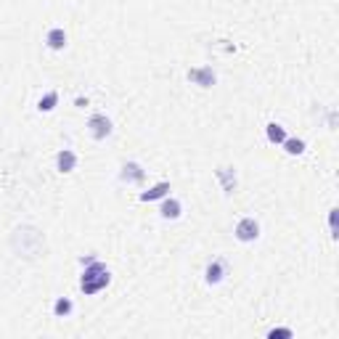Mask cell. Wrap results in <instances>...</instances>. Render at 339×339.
<instances>
[{
  "instance_id": "cell-7",
  "label": "cell",
  "mask_w": 339,
  "mask_h": 339,
  "mask_svg": "<svg viewBox=\"0 0 339 339\" xmlns=\"http://www.w3.org/2000/svg\"><path fill=\"white\" fill-rule=\"evenodd\" d=\"M45 43H48V48H50V50H61V48L66 45V32L56 27V30H50V32H48Z\"/></svg>"
},
{
  "instance_id": "cell-9",
  "label": "cell",
  "mask_w": 339,
  "mask_h": 339,
  "mask_svg": "<svg viewBox=\"0 0 339 339\" xmlns=\"http://www.w3.org/2000/svg\"><path fill=\"white\" fill-rule=\"evenodd\" d=\"M162 218H167V220L180 218V201L178 199H167L165 204H162Z\"/></svg>"
},
{
  "instance_id": "cell-8",
  "label": "cell",
  "mask_w": 339,
  "mask_h": 339,
  "mask_svg": "<svg viewBox=\"0 0 339 339\" xmlns=\"http://www.w3.org/2000/svg\"><path fill=\"white\" fill-rule=\"evenodd\" d=\"M56 162H59V170H61V172H72V170H74V165H77V154H74V151H69V148H64V151L59 154V159H56Z\"/></svg>"
},
{
  "instance_id": "cell-1",
  "label": "cell",
  "mask_w": 339,
  "mask_h": 339,
  "mask_svg": "<svg viewBox=\"0 0 339 339\" xmlns=\"http://www.w3.org/2000/svg\"><path fill=\"white\" fill-rule=\"evenodd\" d=\"M109 270H106V265H101L98 260H88V270H85V276L83 281H80V286H83L85 294H96L101 292L103 286H109Z\"/></svg>"
},
{
  "instance_id": "cell-14",
  "label": "cell",
  "mask_w": 339,
  "mask_h": 339,
  "mask_svg": "<svg viewBox=\"0 0 339 339\" xmlns=\"http://www.w3.org/2000/svg\"><path fill=\"white\" fill-rule=\"evenodd\" d=\"M53 313H56L59 318H64V316H69V313H72V302H69V300H66V297H61V300H59L56 305H53Z\"/></svg>"
},
{
  "instance_id": "cell-13",
  "label": "cell",
  "mask_w": 339,
  "mask_h": 339,
  "mask_svg": "<svg viewBox=\"0 0 339 339\" xmlns=\"http://www.w3.org/2000/svg\"><path fill=\"white\" fill-rule=\"evenodd\" d=\"M220 178H223V186H225V194H233V188H236V178H233V175H230V170L228 167H223L220 172Z\"/></svg>"
},
{
  "instance_id": "cell-11",
  "label": "cell",
  "mask_w": 339,
  "mask_h": 339,
  "mask_svg": "<svg viewBox=\"0 0 339 339\" xmlns=\"http://www.w3.org/2000/svg\"><path fill=\"white\" fill-rule=\"evenodd\" d=\"M283 138H286L283 127L276 125V122H270V125H268V141H270V143H283Z\"/></svg>"
},
{
  "instance_id": "cell-15",
  "label": "cell",
  "mask_w": 339,
  "mask_h": 339,
  "mask_svg": "<svg viewBox=\"0 0 339 339\" xmlns=\"http://www.w3.org/2000/svg\"><path fill=\"white\" fill-rule=\"evenodd\" d=\"M59 101V93H45L43 98H40V112H50L53 106Z\"/></svg>"
},
{
  "instance_id": "cell-16",
  "label": "cell",
  "mask_w": 339,
  "mask_h": 339,
  "mask_svg": "<svg viewBox=\"0 0 339 339\" xmlns=\"http://www.w3.org/2000/svg\"><path fill=\"white\" fill-rule=\"evenodd\" d=\"M270 336H292V331L289 329H273V331H270Z\"/></svg>"
},
{
  "instance_id": "cell-4",
  "label": "cell",
  "mask_w": 339,
  "mask_h": 339,
  "mask_svg": "<svg viewBox=\"0 0 339 339\" xmlns=\"http://www.w3.org/2000/svg\"><path fill=\"white\" fill-rule=\"evenodd\" d=\"M188 80L199 83L201 88H210V85L215 83V74H212L210 66H204V69H191V72H188Z\"/></svg>"
},
{
  "instance_id": "cell-12",
  "label": "cell",
  "mask_w": 339,
  "mask_h": 339,
  "mask_svg": "<svg viewBox=\"0 0 339 339\" xmlns=\"http://www.w3.org/2000/svg\"><path fill=\"white\" fill-rule=\"evenodd\" d=\"M283 146H286L289 154H302L305 151V141H300V138H283Z\"/></svg>"
},
{
  "instance_id": "cell-6",
  "label": "cell",
  "mask_w": 339,
  "mask_h": 339,
  "mask_svg": "<svg viewBox=\"0 0 339 339\" xmlns=\"http://www.w3.org/2000/svg\"><path fill=\"white\" fill-rule=\"evenodd\" d=\"M122 180H130V183H141L143 180V170L138 162H127L125 167H122Z\"/></svg>"
},
{
  "instance_id": "cell-10",
  "label": "cell",
  "mask_w": 339,
  "mask_h": 339,
  "mask_svg": "<svg viewBox=\"0 0 339 339\" xmlns=\"http://www.w3.org/2000/svg\"><path fill=\"white\" fill-rule=\"evenodd\" d=\"M167 191H170V183H157V186L151 188V191L141 194V199H143V201H154V199H162Z\"/></svg>"
},
{
  "instance_id": "cell-2",
  "label": "cell",
  "mask_w": 339,
  "mask_h": 339,
  "mask_svg": "<svg viewBox=\"0 0 339 339\" xmlns=\"http://www.w3.org/2000/svg\"><path fill=\"white\" fill-rule=\"evenodd\" d=\"M257 236H260V225H257L254 218L239 220V225H236V239L239 241H254Z\"/></svg>"
},
{
  "instance_id": "cell-5",
  "label": "cell",
  "mask_w": 339,
  "mask_h": 339,
  "mask_svg": "<svg viewBox=\"0 0 339 339\" xmlns=\"http://www.w3.org/2000/svg\"><path fill=\"white\" fill-rule=\"evenodd\" d=\"M225 273H228V265H225L223 260H215V263H210V268H207V281H210V283H220Z\"/></svg>"
},
{
  "instance_id": "cell-3",
  "label": "cell",
  "mask_w": 339,
  "mask_h": 339,
  "mask_svg": "<svg viewBox=\"0 0 339 339\" xmlns=\"http://www.w3.org/2000/svg\"><path fill=\"white\" fill-rule=\"evenodd\" d=\"M112 133V122L106 119L103 114H93L90 117V135L96 141H101V138H106V135Z\"/></svg>"
}]
</instances>
